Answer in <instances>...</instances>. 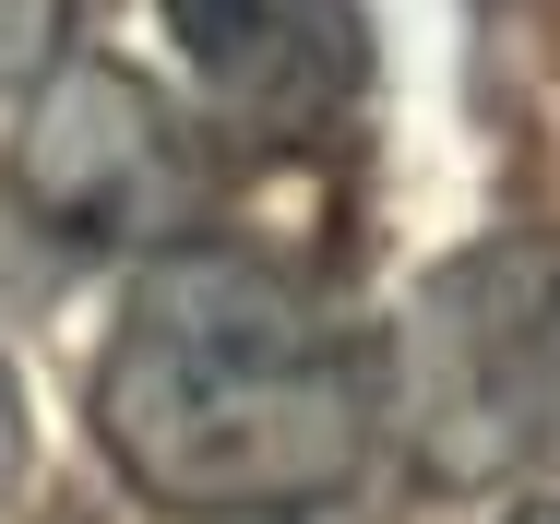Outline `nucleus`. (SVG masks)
<instances>
[{
  "label": "nucleus",
  "mask_w": 560,
  "mask_h": 524,
  "mask_svg": "<svg viewBox=\"0 0 560 524\" xmlns=\"http://www.w3.org/2000/svg\"><path fill=\"white\" fill-rule=\"evenodd\" d=\"M96 441L119 489L179 524H299L382 453L370 334L238 238L143 251L96 346Z\"/></svg>",
  "instance_id": "1"
},
{
  "label": "nucleus",
  "mask_w": 560,
  "mask_h": 524,
  "mask_svg": "<svg viewBox=\"0 0 560 524\" xmlns=\"http://www.w3.org/2000/svg\"><path fill=\"white\" fill-rule=\"evenodd\" d=\"M24 143H12V191L84 251H179L203 214V155L179 131V107L155 96L131 60H48V84H24Z\"/></svg>",
  "instance_id": "2"
},
{
  "label": "nucleus",
  "mask_w": 560,
  "mask_h": 524,
  "mask_svg": "<svg viewBox=\"0 0 560 524\" xmlns=\"http://www.w3.org/2000/svg\"><path fill=\"white\" fill-rule=\"evenodd\" d=\"M191 96L238 143H323L370 107V12L358 0H155Z\"/></svg>",
  "instance_id": "3"
},
{
  "label": "nucleus",
  "mask_w": 560,
  "mask_h": 524,
  "mask_svg": "<svg viewBox=\"0 0 560 524\" xmlns=\"http://www.w3.org/2000/svg\"><path fill=\"white\" fill-rule=\"evenodd\" d=\"M513 418H525V453H560V287L525 322V370H513Z\"/></svg>",
  "instance_id": "4"
},
{
  "label": "nucleus",
  "mask_w": 560,
  "mask_h": 524,
  "mask_svg": "<svg viewBox=\"0 0 560 524\" xmlns=\"http://www.w3.org/2000/svg\"><path fill=\"white\" fill-rule=\"evenodd\" d=\"M72 0H0V84H48Z\"/></svg>",
  "instance_id": "5"
},
{
  "label": "nucleus",
  "mask_w": 560,
  "mask_h": 524,
  "mask_svg": "<svg viewBox=\"0 0 560 524\" xmlns=\"http://www.w3.org/2000/svg\"><path fill=\"white\" fill-rule=\"evenodd\" d=\"M12 477H24V382L0 358V501H12Z\"/></svg>",
  "instance_id": "6"
},
{
  "label": "nucleus",
  "mask_w": 560,
  "mask_h": 524,
  "mask_svg": "<svg viewBox=\"0 0 560 524\" xmlns=\"http://www.w3.org/2000/svg\"><path fill=\"white\" fill-rule=\"evenodd\" d=\"M513 524H560V501H525V513H513Z\"/></svg>",
  "instance_id": "7"
}]
</instances>
